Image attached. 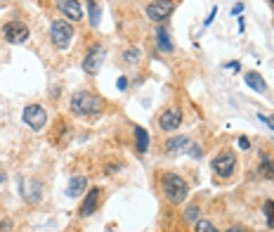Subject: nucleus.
I'll use <instances>...</instances> for the list:
<instances>
[{"label":"nucleus","mask_w":274,"mask_h":232,"mask_svg":"<svg viewBox=\"0 0 274 232\" xmlns=\"http://www.w3.org/2000/svg\"><path fill=\"white\" fill-rule=\"evenodd\" d=\"M161 190H163V194H166V199L170 204H182L187 199V194H189V185L178 173H166L163 180H161Z\"/></svg>","instance_id":"nucleus-1"},{"label":"nucleus","mask_w":274,"mask_h":232,"mask_svg":"<svg viewBox=\"0 0 274 232\" xmlns=\"http://www.w3.org/2000/svg\"><path fill=\"white\" fill-rule=\"evenodd\" d=\"M102 100L95 95V93H88V90H81L71 97V112L76 116H95L102 112Z\"/></svg>","instance_id":"nucleus-2"},{"label":"nucleus","mask_w":274,"mask_h":232,"mask_svg":"<svg viewBox=\"0 0 274 232\" xmlns=\"http://www.w3.org/2000/svg\"><path fill=\"white\" fill-rule=\"evenodd\" d=\"M50 38H52V43L59 48V50H66L69 43H71V38H74V26H71L69 21H62V19L52 21V26H50Z\"/></svg>","instance_id":"nucleus-3"},{"label":"nucleus","mask_w":274,"mask_h":232,"mask_svg":"<svg viewBox=\"0 0 274 232\" xmlns=\"http://www.w3.org/2000/svg\"><path fill=\"white\" fill-rule=\"evenodd\" d=\"M24 123H29L33 130H41L45 126V121H47V112L43 109L41 105H29L24 107Z\"/></svg>","instance_id":"nucleus-4"},{"label":"nucleus","mask_w":274,"mask_h":232,"mask_svg":"<svg viewBox=\"0 0 274 232\" xmlns=\"http://www.w3.org/2000/svg\"><path fill=\"white\" fill-rule=\"evenodd\" d=\"M173 10H175V2H170V0H156V2H149L147 5V17L151 21H163L173 14Z\"/></svg>","instance_id":"nucleus-5"},{"label":"nucleus","mask_w":274,"mask_h":232,"mask_svg":"<svg viewBox=\"0 0 274 232\" xmlns=\"http://www.w3.org/2000/svg\"><path fill=\"white\" fill-rule=\"evenodd\" d=\"M234 166H236V159H234L232 152H222L213 159V171L220 175V178H229L234 173Z\"/></svg>","instance_id":"nucleus-6"},{"label":"nucleus","mask_w":274,"mask_h":232,"mask_svg":"<svg viewBox=\"0 0 274 232\" xmlns=\"http://www.w3.org/2000/svg\"><path fill=\"white\" fill-rule=\"evenodd\" d=\"M2 33H5V41L14 43V45L29 41V26L21 24V21H10V24H5Z\"/></svg>","instance_id":"nucleus-7"},{"label":"nucleus","mask_w":274,"mask_h":232,"mask_svg":"<svg viewBox=\"0 0 274 232\" xmlns=\"http://www.w3.org/2000/svg\"><path fill=\"white\" fill-rule=\"evenodd\" d=\"M102 57H104V50H102L99 45H92V48H90V53H88V57L83 59V71H85V74H90V76L99 74Z\"/></svg>","instance_id":"nucleus-8"},{"label":"nucleus","mask_w":274,"mask_h":232,"mask_svg":"<svg viewBox=\"0 0 274 232\" xmlns=\"http://www.w3.org/2000/svg\"><path fill=\"white\" fill-rule=\"evenodd\" d=\"M57 7H59L62 14H66L71 21L83 19V10H81V2H78V0H57Z\"/></svg>","instance_id":"nucleus-9"},{"label":"nucleus","mask_w":274,"mask_h":232,"mask_svg":"<svg viewBox=\"0 0 274 232\" xmlns=\"http://www.w3.org/2000/svg\"><path fill=\"white\" fill-rule=\"evenodd\" d=\"M99 194H102V190H99V187H92V190L85 194L83 204H81V216H92V213L97 211V204H99Z\"/></svg>","instance_id":"nucleus-10"},{"label":"nucleus","mask_w":274,"mask_h":232,"mask_svg":"<svg viewBox=\"0 0 274 232\" xmlns=\"http://www.w3.org/2000/svg\"><path fill=\"white\" fill-rule=\"evenodd\" d=\"M158 123H161V128L163 130H175V128L182 123V114H180L178 109H166L163 114H161V118H158Z\"/></svg>","instance_id":"nucleus-11"},{"label":"nucleus","mask_w":274,"mask_h":232,"mask_svg":"<svg viewBox=\"0 0 274 232\" xmlns=\"http://www.w3.org/2000/svg\"><path fill=\"white\" fill-rule=\"evenodd\" d=\"M189 145V137L187 135H178V137H170L168 142H166V154H170V157H178V154H182V149Z\"/></svg>","instance_id":"nucleus-12"},{"label":"nucleus","mask_w":274,"mask_h":232,"mask_svg":"<svg viewBox=\"0 0 274 232\" xmlns=\"http://www.w3.org/2000/svg\"><path fill=\"white\" fill-rule=\"evenodd\" d=\"M246 83H248V88H253L255 93H265V90H267V83H265V78L258 74V71L246 74Z\"/></svg>","instance_id":"nucleus-13"},{"label":"nucleus","mask_w":274,"mask_h":232,"mask_svg":"<svg viewBox=\"0 0 274 232\" xmlns=\"http://www.w3.org/2000/svg\"><path fill=\"white\" fill-rule=\"evenodd\" d=\"M85 185H88V178H85V175H74L71 182H69V190H66L69 197H78V194L85 190Z\"/></svg>","instance_id":"nucleus-14"},{"label":"nucleus","mask_w":274,"mask_h":232,"mask_svg":"<svg viewBox=\"0 0 274 232\" xmlns=\"http://www.w3.org/2000/svg\"><path fill=\"white\" fill-rule=\"evenodd\" d=\"M135 147H137V152H139V154H144V152L149 149V135H147V130H144V128H139V126L135 128Z\"/></svg>","instance_id":"nucleus-15"},{"label":"nucleus","mask_w":274,"mask_h":232,"mask_svg":"<svg viewBox=\"0 0 274 232\" xmlns=\"http://www.w3.org/2000/svg\"><path fill=\"white\" fill-rule=\"evenodd\" d=\"M156 41H158V48L163 53H173V43H170V36L166 31V26H158L156 29Z\"/></svg>","instance_id":"nucleus-16"},{"label":"nucleus","mask_w":274,"mask_h":232,"mask_svg":"<svg viewBox=\"0 0 274 232\" xmlns=\"http://www.w3.org/2000/svg\"><path fill=\"white\" fill-rule=\"evenodd\" d=\"M258 173H260L263 178H270V180H272V178H274V161H272V159L263 157V161H260V169H258Z\"/></svg>","instance_id":"nucleus-17"},{"label":"nucleus","mask_w":274,"mask_h":232,"mask_svg":"<svg viewBox=\"0 0 274 232\" xmlns=\"http://www.w3.org/2000/svg\"><path fill=\"white\" fill-rule=\"evenodd\" d=\"M88 12H90V24L92 26H99V17H102V12L97 7L95 0H88Z\"/></svg>","instance_id":"nucleus-18"},{"label":"nucleus","mask_w":274,"mask_h":232,"mask_svg":"<svg viewBox=\"0 0 274 232\" xmlns=\"http://www.w3.org/2000/svg\"><path fill=\"white\" fill-rule=\"evenodd\" d=\"M196 218H199V206H196V204H189V206L184 209V221H187V223H194Z\"/></svg>","instance_id":"nucleus-19"},{"label":"nucleus","mask_w":274,"mask_h":232,"mask_svg":"<svg viewBox=\"0 0 274 232\" xmlns=\"http://www.w3.org/2000/svg\"><path fill=\"white\" fill-rule=\"evenodd\" d=\"M196 232H218V228L211 221H199L196 223Z\"/></svg>","instance_id":"nucleus-20"},{"label":"nucleus","mask_w":274,"mask_h":232,"mask_svg":"<svg viewBox=\"0 0 274 232\" xmlns=\"http://www.w3.org/2000/svg\"><path fill=\"white\" fill-rule=\"evenodd\" d=\"M123 59H126L128 64H135L137 59H139V50H135V48H130V50H126V55H123Z\"/></svg>","instance_id":"nucleus-21"},{"label":"nucleus","mask_w":274,"mask_h":232,"mask_svg":"<svg viewBox=\"0 0 274 232\" xmlns=\"http://www.w3.org/2000/svg\"><path fill=\"white\" fill-rule=\"evenodd\" d=\"M265 216H267L270 225H274V201H265Z\"/></svg>","instance_id":"nucleus-22"},{"label":"nucleus","mask_w":274,"mask_h":232,"mask_svg":"<svg viewBox=\"0 0 274 232\" xmlns=\"http://www.w3.org/2000/svg\"><path fill=\"white\" fill-rule=\"evenodd\" d=\"M260 116V121H263L265 126H270L274 130V114H258Z\"/></svg>","instance_id":"nucleus-23"},{"label":"nucleus","mask_w":274,"mask_h":232,"mask_svg":"<svg viewBox=\"0 0 274 232\" xmlns=\"http://www.w3.org/2000/svg\"><path fill=\"white\" fill-rule=\"evenodd\" d=\"M10 228H12V221H2V223H0V232H10Z\"/></svg>","instance_id":"nucleus-24"},{"label":"nucleus","mask_w":274,"mask_h":232,"mask_svg":"<svg viewBox=\"0 0 274 232\" xmlns=\"http://www.w3.org/2000/svg\"><path fill=\"white\" fill-rule=\"evenodd\" d=\"M239 147H241V149H248V147H251L248 137H239Z\"/></svg>","instance_id":"nucleus-25"},{"label":"nucleus","mask_w":274,"mask_h":232,"mask_svg":"<svg viewBox=\"0 0 274 232\" xmlns=\"http://www.w3.org/2000/svg\"><path fill=\"white\" fill-rule=\"evenodd\" d=\"M227 232H248L246 228H241V225H234V228H229Z\"/></svg>","instance_id":"nucleus-26"},{"label":"nucleus","mask_w":274,"mask_h":232,"mask_svg":"<svg viewBox=\"0 0 274 232\" xmlns=\"http://www.w3.org/2000/svg\"><path fill=\"white\" fill-rule=\"evenodd\" d=\"M126 85H128L126 78H118V90H126Z\"/></svg>","instance_id":"nucleus-27"},{"label":"nucleus","mask_w":274,"mask_h":232,"mask_svg":"<svg viewBox=\"0 0 274 232\" xmlns=\"http://www.w3.org/2000/svg\"><path fill=\"white\" fill-rule=\"evenodd\" d=\"M227 69H232V71H239V64L232 62V64H227Z\"/></svg>","instance_id":"nucleus-28"},{"label":"nucleus","mask_w":274,"mask_h":232,"mask_svg":"<svg viewBox=\"0 0 274 232\" xmlns=\"http://www.w3.org/2000/svg\"><path fill=\"white\" fill-rule=\"evenodd\" d=\"M272 7H274V0H272Z\"/></svg>","instance_id":"nucleus-29"}]
</instances>
